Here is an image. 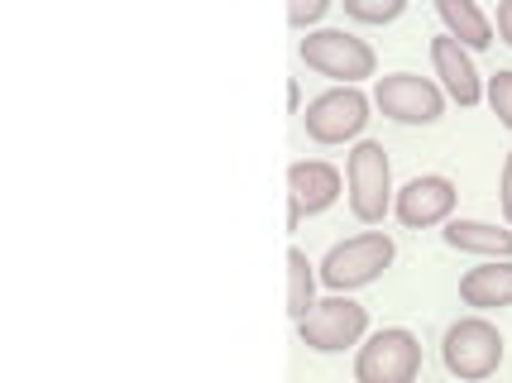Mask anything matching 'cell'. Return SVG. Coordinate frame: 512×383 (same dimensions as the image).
I'll return each instance as SVG.
<instances>
[{"instance_id": "1", "label": "cell", "mask_w": 512, "mask_h": 383, "mask_svg": "<svg viewBox=\"0 0 512 383\" xmlns=\"http://www.w3.org/2000/svg\"><path fill=\"white\" fill-rule=\"evenodd\" d=\"M302 63L321 77H335V87H359L364 77H374L379 72V58H374V48L364 44L359 34L350 29H312L302 44Z\"/></svg>"}, {"instance_id": "2", "label": "cell", "mask_w": 512, "mask_h": 383, "mask_svg": "<svg viewBox=\"0 0 512 383\" xmlns=\"http://www.w3.org/2000/svg\"><path fill=\"white\" fill-rule=\"evenodd\" d=\"M503 331L484 316H460L441 340V360L460 383H484L503 364Z\"/></svg>"}, {"instance_id": "3", "label": "cell", "mask_w": 512, "mask_h": 383, "mask_svg": "<svg viewBox=\"0 0 512 383\" xmlns=\"http://www.w3.org/2000/svg\"><path fill=\"white\" fill-rule=\"evenodd\" d=\"M345 187H350V211L364 226H379L393 211V163L379 139H359L345 158Z\"/></svg>"}, {"instance_id": "4", "label": "cell", "mask_w": 512, "mask_h": 383, "mask_svg": "<svg viewBox=\"0 0 512 383\" xmlns=\"http://www.w3.org/2000/svg\"><path fill=\"white\" fill-rule=\"evenodd\" d=\"M393 240L383 235V230H364V235H350V240H340V245L326 249V259H321V283L331 288V293H350V288H364V283H374L388 264H393Z\"/></svg>"}, {"instance_id": "5", "label": "cell", "mask_w": 512, "mask_h": 383, "mask_svg": "<svg viewBox=\"0 0 512 383\" xmlns=\"http://www.w3.org/2000/svg\"><path fill=\"white\" fill-rule=\"evenodd\" d=\"M422 374V340L407 326H383L359 345L355 383H417Z\"/></svg>"}, {"instance_id": "6", "label": "cell", "mask_w": 512, "mask_h": 383, "mask_svg": "<svg viewBox=\"0 0 512 383\" xmlns=\"http://www.w3.org/2000/svg\"><path fill=\"white\" fill-rule=\"evenodd\" d=\"M364 331H369V307H359L355 297H345V293L321 297L312 312L297 321V336H302V345H307V350H316V355H340V350L359 345V340H364Z\"/></svg>"}, {"instance_id": "7", "label": "cell", "mask_w": 512, "mask_h": 383, "mask_svg": "<svg viewBox=\"0 0 512 383\" xmlns=\"http://www.w3.org/2000/svg\"><path fill=\"white\" fill-rule=\"evenodd\" d=\"M369 106H374V101L359 87H331V91H321L316 101H307L302 125H307V135H312L316 144H345V139L364 135Z\"/></svg>"}, {"instance_id": "8", "label": "cell", "mask_w": 512, "mask_h": 383, "mask_svg": "<svg viewBox=\"0 0 512 383\" xmlns=\"http://www.w3.org/2000/svg\"><path fill=\"white\" fill-rule=\"evenodd\" d=\"M374 106L398 125H431L446 115V91L417 72H388L374 87Z\"/></svg>"}, {"instance_id": "9", "label": "cell", "mask_w": 512, "mask_h": 383, "mask_svg": "<svg viewBox=\"0 0 512 383\" xmlns=\"http://www.w3.org/2000/svg\"><path fill=\"white\" fill-rule=\"evenodd\" d=\"M455 182L446 173H422V178H412L402 187L398 197H393V211H398V221L407 230H426V226H446L450 211H455Z\"/></svg>"}, {"instance_id": "10", "label": "cell", "mask_w": 512, "mask_h": 383, "mask_svg": "<svg viewBox=\"0 0 512 383\" xmlns=\"http://www.w3.org/2000/svg\"><path fill=\"white\" fill-rule=\"evenodd\" d=\"M431 68L436 77L446 82V91L460 101V106H479L484 101V87H479V72H474V58H469V48L460 39H431Z\"/></svg>"}, {"instance_id": "11", "label": "cell", "mask_w": 512, "mask_h": 383, "mask_svg": "<svg viewBox=\"0 0 512 383\" xmlns=\"http://www.w3.org/2000/svg\"><path fill=\"white\" fill-rule=\"evenodd\" d=\"M460 302L474 312L512 307V259H484L479 269H469L460 278Z\"/></svg>"}, {"instance_id": "12", "label": "cell", "mask_w": 512, "mask_h": 383, "mask_svg": "<svg viewBox=\"0 0 512 383\" xmlns=\"http://www.w3.org/2000/svg\"><path fill=\"white\" fill-rule=\"evenodd\" d=\"M288 197L307 216L312 211H326V206H335V197H340V173H335L331 163H321V158H297L288 168Z\"/></svg>"}, {"instance_id": "13", "label": "cell", "mask_w": 512, "mask_h": 383, "mask_svg": "<svg viewBox=\"0 0 512 383\" xmlns=\"http://www.w3.org/2000/svg\"><path fill=\"white\" fill-rule=\"evenodd\" d=\"M441 240L460 254H484V259H512V230L489 226V221H446Z\"/></svg>"}, {"instance_id": "14", "label": "cell", "mask_w": 512, "mask_h": 383, "mask_svg": "<svg viewBox=\"0 0 512 383\" xmlns=\"http://www.w3.org/2000/svg\"><path fill=\"white\" fill-rule=\"evenodd\" d=\"M436 10H441V20H446V34L460 39L469 53H479V48L493 44V24L474 0H436Z\"/></svg>"}, {"instance_id": "15", "label": "cell", "mask_w": 512, "mask_h": 383, "mask_svg": "<svg viewBox=\"0 0 512 383\" xmlns=\"http://www.w3.org/2000/svg\"><path fill=\"white\" fill-rule=\"evenodd\" d=\"M316 307V273H312V259L302 249L292 245L288 249V316L302 321V316Z\"/></svg>"}, {"instance_id": "16", "label": "cell", "mask_w": 512, "mask_h": 383, "mask_svg": "<svg viewBox=\"0 0 512 383\" xmlns=\"http://www.w3.org/2000/svg\"><path fill=\"white\" fill-rule=\"evenodd\" d=\"M340 5H345V15L359 24H388L407 10V0H340Z\"/></svg>"}, {"instance_id": "17", "label": "cell", "mask_w": 512, "mask_h": 383, "mask_svg": "<svg viewBox=\"0 0 512 383\" xmlns=\"http://www.w3.org/2000/svg\"><path fill=\"white\" fill-rule=\"evenodd\" d=\"M484 96H489L493 115H498V120H503V125L512 130V72L508 68L493 72V77H489V91H484Z\"/></svg>"}, {"instance_id": "18", "label": "cell", "mask_w": 512, "mask_h": 383, "mask_svg": "<svg viewBox=\"0 0 512 383\" xmlns=\"http://www.w3.org/2000/svg\"><path fill=\"white\" fill-rule=\"evenodd\" d=\"M331 10V0H288V20L292 29H307V24H316L321 15Z\"/></svg>"}, {"instance_id": "19", "label": "cell", "mask_w": 512, "mask_h": 383, "mask_svg": "<svg viewBox=\"0 0 512 383\" xmlns=\"http://www.w3.org/2000/svg\"><path fill=\"white\" fill-rule=\"evenodd\" d=\"M498 202H503V216H508V226H512V149H508V158H503V182H498Z\"/></svg>"}, {"instance_id": "20", "label": "cell", "mask_w": 512, "mask_h": 383, "mask_svg": "<svg viewBox=\"0 0 512 383\" xmlns=\"http://www.w3.org/2000/svg\"><path fill=\"white\" fill-rule=\"evenodd\" d=\"M498 34H503V44L512 48V0H498Z\"/></svg>"}, {"instance_id": "21", "label": "cell", "mask_w": 512, "mask_h": 383, "mask_svg": "<svg viewBox=\"0 0 512 383\" xmlns=\"http://www.w3.org/2000/svg\"><path fill=\"white\" fill-rule=\"evenodd\" d=\"M288 111L302 115V87H297V82H288Z\"/></svg>"}, {"instance_id": "22", "label": "cell", "mask_w": 512, "mask_h": 383, "mask_svg": "<svg viewBox=\"0 0 512 383\" xmlns=\"http://www.w3.org/2000/svg\"><path fill=\"white\" fill-rule=\"evenodd\" d=\"M302 216H307V211H302V206H297V202H292V197H288V230H297V226H302Z\"/></svg>"}]
</instances>
